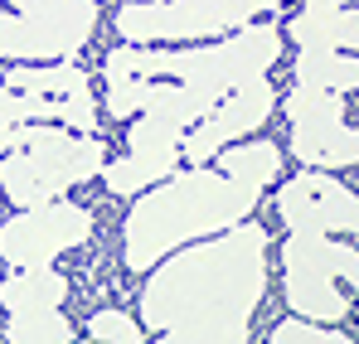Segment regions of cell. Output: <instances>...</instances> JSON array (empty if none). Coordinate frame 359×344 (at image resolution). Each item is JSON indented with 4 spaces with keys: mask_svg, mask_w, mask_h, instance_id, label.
Listing matches in <instances>:
<instances>
[{
    "mask_svg": "<svg viewBox=\"0 0 359 344\" xmlns=\"http://www.w3.org/2000/svg\"><path fill=\"white\" fill-rule=\"evenodd\" d=\"M267 291V228L233 223L184 242L151 267L141 291V325L161 340L238 344L252 330L257 301Z\"/></svg>",
    "mask_w": 359,
    "mask_h": 344,
    "instance_id": "cell-1",
    "label": "cell"
},
{
    "mask_svg": "<svg viewBox=\"0 0 359 344\" xmlns=\"http://www.w3.org/2000/svg\"><path fill=\"white\" fill-rule=\"evenodd\" d=\"M214 156H219L214 170L209 165L170 170L151 189H141V199L121 223V257L131 272H151L165 252L243 223L257 209V194L282 174L277 141H229Z\"/></svg>",
    "mask_w": 359,
    "mask_h": 344,
    "instance_id": "cell-2",
    "label": "cell"
},
{
    "mask_svg": "<svg viewBox=\"0 0 359 344\" xmlns=\"http://www.w3.org/2000/svg\"><path fill=\"white\" fill-rule=\"evenodd\" d=\"M282 29L277 25H243L233 34H219V44H199L194 49H151V44H117L102 58V83L112 78H180L194 83L214 97H224L229 88H238L257 73H272L282 63Z\"/></svg>",
    "mask_w": 359,
    "mask_h": 344,
    "instance_id": "cell-3",
    "label": "cell"
},
{
    "mask_svg": "<svg viewBox=\"0 0 359 344\" xmlns=\"http://www.w3.org/2000/svg\"><path fill=\"white\" fill-rule=\"evenodd\" d=\"M107 165V146L97 131L68 136L63 126L15 121L0 126V189L15 209L59 199L63 189L88 184Z\"/></svg>",
    "mask_w": 359,
    "mask_h": 344,
    "instance_id": "cell-4",
    "label": "cell"
},
{
    "mask_svg": "<svg viewBox=\"0 0 359 344\" xmlns=\"http://www.w3.org/2000/svg\"><path fill=\"white\" fill-rule=\"evenodd\" d=\"M355 242H330L325 233H292L282 242V291L297 315L320 320V325H340L355 305Z\"/></svg>",
    "mask_w": 359,
    "mask_h": 344,
    "instance_id": "cell-5",
    "label": "cell"
},
{
    "mask_svg": "<svg viewBox=\"0 0 359 344\" xmlns=\"http://www.w3.org/2000/svg\"><path fill=\"white\" fill-rule=\"evenodd\" d=\"M287 0H131L112 15L121 44H194L252 25Z\"/></svg>",
    "mask_w": 359,
    "mask_h": 344,
    "instance_id": "cell-6",
    "label": "cell"
},
{
    "mask_svg": "<svg viewBox=\"0 0 359 344\" xmlns=\"http://www.w3.org/2000/svg\"><path fill=\"white\" fill-rule=\"evenodd\" d=\"M0 10V63H59L78 58L102 20L97 0H5Z\"/></svg>",
    "mask_w": 359,
    "mask_h": 344,
    "instance_id": "cell-7",
    "label": "cell"
},
{
    "mask_svg": "<svg viewBox=\"0 0 359 344\" xmlns=\"http://www.w3.org/2000/svg\"><path fill=\"white\" fill-rule=\"evenodd\" d=\"M287 131L297 160L316 170H350L359 160V131L345 112V92L292 83L287 92Z\"/></svg>",
    "mask_w": 359,
    "mask_h": 344,
    "instance_id": "cell-8",
    "label": "cell"
},
{
    "mask_svg": "<svg viewBox=\"0 0 359 344\" xmlns=\"http://www.w3.org/2000/svg\"><path fill=\"white\" fill-rule=\"evenodd\" d=\"M93 238V214L73 199L25 204L10 223H0V257L10 267H44Z\"/></svg>",
    "mask_w": 359,
    "mask_h": 344,
    "instance_id": "cell-9",
    "label": "cell"
},
{
    "mask_svg": "<svg viewBox=\"0 0 359 344\" xmlns=\"http://www.w3.org/2000/svg\"><path fill=\"white\" fill-rule=\"evenodd\" d=\"M272 112H277V88L267 83V73H257V78H248L238 88H229L209 112L180 136V156L194 160V165H204V160H214V151H224L229 141L252 136Z\"/></svg>",
    "mask_w": 359,
    "mask_h": 344,
    "instance_id": "cell-10",
    "label": "cell"
},
{
    "mask_svg": "<svg viewBox=\"0 0 359 344\" xmlns=\"http://www.w3.org/2000/svg\"><path fill=\"white\" fill-rule=\"evenodd\" d=\"M277 219L287 233H350L359 228V199L350 184L330 179L320 170H306L277 189Z\"/></svg>",
    "mask_w": 359,
    "mask_h": 344,
    "instance_id": "cell-11",
    "label": "cell"
},
{
    "mask_svg": "<svg viewBox=\"0 0 359 344\" xmlns=\"http://www.w3.org/2000/svg\"><path fill=\"white\" fill-rule=\"evenodd\" d=\"M15 121H63L73 131H97V102L93 97H44V92H20L0 83V126Z\"/></svg>",
    "mask_w": 359,
    "mask_h": 344,
    "instance_id": "cell-12",
    "label": "cell"
},
{
    "mask_svg": "<svg viewBox=\"0 0 359 344\" xmlns=\"http://www.w3.org/2000/svg\"><path fill=\"white\" fill-rule=\"evenodd\" d=\"M297 49H350L359 44V10L355 5H340V10H297L287 34Z\"/></svg>",
    "mask_w": 359,
    "mask_h": 344,
    "instance_id": "cell-13",
    "label": "cell"
},
{
    "mask_svg": "<svg viewBox=\"0 0 359 344\" xmlns=\"http://www.w3.org/2000/svg\"><path fill=\"white\" fill-rule=\"evenodd\" d=\"M68 296L63 272H54V262L44 267H15L5 282H0V305L5 315H20V310H54Z\"/></svg>",
    "mask_w": 359,
    "mask_h": 344,
    "instance_id": "cell-14",
    "label": "cell"
},
{
    "mask_svg": "<svg viewBox=\"0 0 359 344\" xmlns=\"http://www.w3.org/2000/svg\"><path fill=\"white\" fill-rule=\"evenodd\" d=\"M0 83L20 88V92H44V97H93V78L73 58H59V63H15Z\"/></svg>",
    "mask_w": 359,
    "mask_h": 344,
    "instance_id": "cell-15",
    "label": "cell"
},
{
    "mask_svg": "<svg viewBox=\"0 0 359 344\" xmlns=\"http://www.w3.org/2000/svg\"><path fill=\"white\" fill-rule=\"evenodd\" d=\"M292 83H311V88H330V92H355L359 63L350 49H297V68Z\"/></svg>",
    "mask_w": 359,
    "mask_h": 344,
    "instance_id": "cell-16",
    "label": "cell"
},
{
    "mask_svg": "<svg viewBox=\"0 0 359 344\" xmlns=\"http://www.w3.org/2000/svg\"><path fill=\"white\" fill-rule=\"evenodd\" d=\"M175 165L180 160H165V156H136V151H126L121 160H107V165H102V184L126 199V194H141V189H151L156 179H165Z\"/></svg>",
    "mask_w": 359,
    "mask_h": 344,
    "instance_id": "cell-17",
    "label": "cell"
},
{
    "mask_svg": "<svg viewBox=\"0 0 359 344\" xmlns=\"http://www.w3.org/2000/svg\"><path fill=\"white\" fill-rule=\"evenodd\" d=\"M5 340H25V344H68L73 340V325L59 315V305L54 310H20V315H10L5 320Z\"/></svg>",
    "mask_w": 359,
    "mask_h": 344,
    "instance_id": "cell-18",
    "label": "cell"
},
{
    "mask_svg": "<svg viewBox=\"0 0 359 344\" xmlns=\"http://www.w3.org/2000/svg\"><path fill=\"white\" fill-rule=\"evenodd\" d=\"M272 340L277 344H350V335L335 330V325H320V320H282L272 330Z\"/></svg>",
    "mask_w": 359,
    "mask_h": 344,
    "instance_id": "cell-19",
    "label": "cell"
},
{
    "mask_svg": "<svg viewBox=\"0 0 359 344\" xmlns=\"http://www.w3.org/2000/svg\"><path fill=\"white\" fill-rule=\"evenodd\" d=\"M88 335L93 340H117V344H136L146 335V325L141 320H131L126 310H97L93 320H88Z\"/></svg>",
    "mask_w": 359,
    "mask_h": 344,
    "instance_id": "cell-20",
    "label": "cell"
},
{
    "mask_svg": "<svg viewBox=\"0 0 359 344\" xmlns=\"http://www.w3.org/2000/svg\"><path fill=\"white\" fill-rule=\"evenodd\" d=\"M340 5H355V0H301V10H340Z\"/></svg>",
    "mask_w": 359,
    "mask_h": 344,
    "instance_id": "cell-21",
    "label": "cell"
}]
</instances>
